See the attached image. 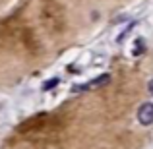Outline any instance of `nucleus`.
<instances>
[{"instance_id":"1","label":"nucleus","mask_w":153,"mask_h":149,"mask_svg":"<svg viewBox=\"0 0 153 149\" xmlns=\"http://www.w3.org/2000/svg\"><path fill=\"white\" fill-rule=\"evenodd\" d=\"M138 120L143 126H149L153 124V103H143L138 108Z\"/></svg>"},{"instance_id":"2","label":"nucleus","mask_w":153,"mask_h":149,"mask_svg":"<svg viewBox=\"0 0 153 149\" xmlns=\"http://www.w3.org/2000/svg\"><path fill=\"white\" fill-rule=\"evenodd\" d=\"M108 82H111V76H108V74H103V76H99V78L91 79V82L83 83V85H76V91L91 89V87H101V85H105V83H108Z\"/></svg>"},{"instance_id":"4","label":"nucleus","mask_w":153,"mask_h":149,"mask_svg":"<svg viewBox=\"0 0 153 149\" xmlns=\"http://www.w3.org/2000/svg\"><path fill=\"white\" fill-rule=\"evenodd\" d=\"M147 89H149V93L153 95V79H151V82H149V85H147Z\"/></svg>"},{"instance_id":"3","label":"nucleus","mask_w":153,"mask_h":149,"mask_svg":"<svg viewBox=\"0 0 153 149\" xmlns=\"http://www.w3.org/2000/svg\"><path fill=\"white\" fill-rule=\"evenodd\" d=\"M58 82H60L58 78H52V79H49V82H45V83H43V91H51V89H54V87L58 85Z\"/></svg>"}]
</instances>
